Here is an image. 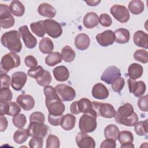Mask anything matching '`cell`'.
<instances>
[{
    "instance_id": "6da1fadb",
    "label": "cell",
    "mask_w": 148,
    "mask_h": 148,
    "mask_svg": "<svg viewBox=\"0 0 148 148\" xmlns=\"http://www.w3.org/2000/svg\"><path fill=\"white\" fill-rule=\"evenodd\" d=\"M46 97L45 105L50 115L62 116L65 111V106L58 95L55 88L51 86H46L43 88Z\"/></svg>"
},
{
    "instance_id": "7a4b0ae2",
    "label": "cell",
    "mask_w": 148,
    "mask_h": 148,
    "mask_svg": "<svg viewBox=\"0 0 148 148\" xmlns=\"http://www.w3.org/2000/svg\"><path fill=\"white\" fill-rule=\"evenodd\" d=\"M114 117L117 123L128 127L134 126L138 121L137 114L134 111L132 105L129 103L120 106Z\"/></svg>"
},
{
    "instance_id": "3957f363",
    "label": "cell",
    "mask_w": 148,
    "mask_h": 148,
    "mask_svg": "<svg viewBox=\"0 0 148 148\" xmlns=\"http://www.w3.org/2000/svg\"><path fill=\"white\" fill-rule=\"evenodd\" d=\"M2 45L10 51L19 53L22 49L20 33L16 30H12L5 32L1 36Z\"/></svg>"
},
{
    "instance_id": "277c9868",
    "label": "cell",
    "mask_w": 148,
    "mask_h": 148,
    "mask_svg": "<svg viewBox=\"0 0 148 148\" xmlns=\"http://www.w3.org/2000/svg\"><path fill=\"white\" fill-rule=\"evenodd\" d=\"M70 111L72 114H78L80 113H90L97 117L95 111L93 109L92 102L86 98L73 102L70 106Z\"/></svg>"
},
{
    "instance_id": "5b68a950",
    "label": "cell",
    "mask_w": 148,
    "mask_h": 148,
    "mask_svg": "<svg viewBox=\"0 0 148 148\" xmlns=\"http://www.w3.org/2000/svg\"><path fill=\"white\" fill-rule=\"evenodd\" d=\"M20 56L15 52L11 51L3 56L1 61V73H7L10 69L20 65Z\"/></svg>"
},
{
    "instance_id": "8992f818",
    "label": "cell",
    "mask_w": 148,
    "mask_h": 148,
    "mask_svg": "<svg viewBox=\"0 0 148 148\" xmlns=\"http://www.w3.org/2000/svg\"><path fill=\"white\" fill-rule=\"evenodd\" d=\"M96 116L90 113H84L80 118L79 127L81 132L90 133L94 131L97 126Z\"/></svg>"
},
{
    "instance_id": "52a82bcc",
    "label": "cell",
    "mask_w": 148,
    "mask_h": 148,
    "mask_svg": "<svg viewBox=\"0 0 148 148\" xmlns=\"http://www.w3.org/2000/svg\"><path fill=\"white\" fill-rule=\"evenodd\" d=\"M93 109L95 111L97 116L111 119L114 117L116 110L113 106L108 103H101L96 101L92 102Z\"/></svg>"
},
{
    "instance_id": "ba28073f",
    "label": "cell",
    "mask_w": 148,
    "mask_h": 148,
    "mask_svg": "<svg viewBox=\"0 0 148 148\" xmlns=\"http://www.w3.org/2000/svg\"><path fill=\"white\" fill-rule=\"evenodd\" d=\"M15 20L11 14L10 7L5 4H0V25L4 29L12 27L14 25Z\"/></svg>"
},
{
    "instance_id": "9c48e42d",
    "label": "cell",
    "mask_w": 148,
    "mask_h": 148,
    "mask_svg": "<svg viewBox=\"0 0 148 148\" xmlns=\"http://www.w3.org/2000/svg\"><path fill=\"white\" fill-rule=\"evenodd\" d=\"M45 32L53 38H58L62 34V29L60 24L53 19L43 20Z\"/></svg>"
},
{
    "instance_id": "30bf717a",
    "label": "cell",
    "mask_w": 148,
    "mask_h": 148,
    "mask_svg": "<svg viewBox=\"0 0 148 148\" xmlns=\"http://www.w3.org/2000/svg\"><path fill=\"white\" fill-rule=\"evenodd\" d=\"M49 127L47 125L38 122L29 123V125L27 128L28 133L29 136L39 137L44 138L47 135Z\"/></svg>"
},
{
    "instance_id": "8fae6325",
    "label": "cell",
    "mask_w": 148,
    "mask_h": 148,
    "mask_svg": "<svg viewBox=\"0 0 148 148\" xmlns=\"http://www.w3.org/2000/svg\"><path fill=\"white\" fill-rule=\"evenodd\" d=\"M110 12L116 20L121 23H125L128 21L130 15L127 8L123 5H114L110 9Z\"/></svg>"
},
{
    "instance_id": "7c38bea8",
    "label": "cell",
    "mask_w": 148,
    "mask_h": 148,
    "mask_svg": "<svg viewBox=\"0 0 148 148\" xmlns=\"http://www.w3.org/2000/svg\"><path fill=\"white\" fill-rule=\"evenodd\" d=\"M55 89L62 101H71L76 96V91L73 88L65 84H57Z\"/></svg>"
},
{
    "instance_id": "4fadbf2b",
    "label": "cell",
    "mask_w": 148,
    "mask_h": 148,
    "mask_svg": "<svg viewBox=\"0 0 148 148\" xmlns=\"http://www.w3.org/2000/svg\"><path fill=\"white\" fill-rule=\"evenodd\" d=\"M18 31L25 46L28 49H34L37 44V39L30 32L28 26L26 25L21 26Z\"/></svg>"
},
{
    "instance_id": "5bb4252c",
    "label": "cell",
    "mask_w": 148,
    "mask_h": 148,
    "mask_svg": "<svg viewBox=\"0 0 148 148\" xmlns=\"http://www.w3.org/2000/svg\"><path fill=\"white\" fill-rule=\"evenodd\" d=\"M76 143L80 148H94L95 142L94 139L84 132H79L76 136Z\"/></svg>"
},
{
    "instance_id": "9a60e30c",
    "label": "cell",
    "mask_w": 148,
    "mask_h": 148,
    "mask_svg": "<svg viewBox=\"0 0 148 148\" xmlns=\"http://www.w3.org/2000/svg\"><path fill=\"white\" fill-rule=\"evenodd\" d=\"M95 39L98 44L103 47L112 45L115 42L114 32L110 29L106 30L102 33L97 34Z\"/></svg>"
},
{
    "instance_id": "2e32d148",
    "label": "cell",
    "mask_w": 148,
    "mask_h": 148,
    "mask_svg": "<svg viewBox=\"0 0 148 148\" xmlns=\"http://www.w3.org/2000/svg\"><path fill=\"white\" fill-rule=\"evenodd\" d=\"M121 72L119 68L116 66H110L106 68L103 71L101 76V80L108 84H110L115 78L121 76Z\"/></svg>"
},
{
    "instance_id": "e0dca14e",
    "label": "cell",
    "mask_w": 148,
    "mask_h": 148,
    "mask_svg": "<svg viewBox=\"0 0 148 148\" xmlns=\"http://www.w3.org/2000/svg\"><path fill=\"white\" fill-rule=\"evenodd\" d=\"M27 80V76L23 72H16L12 75L11 86L16 91H20L24 86Z\"/></svg>"
},
{
    "instance_id": "ac0fdd59",
    "label": "cell",
    "mask_w": 148,
    "mask_h": 148,
    "mask_svg": "<svg viewBox=\"0 0 148 148\" xmlns=\"http://www.w3.org/2000/svg\"><path fill=\"white\" fill-rule=\"evenodd\" d=\"M16 102L24 110L27 111L31 110L35 106V100L29 94H22L19 95L17 97Z\"/></svg>"
},
{
    "instance_id": "d6986e66",
    "label": "cell",
    "mask_w": 148,
    "mask_h": 148,
    "mask_svg": "<svg viewBox=\"0 0 148 148\" xmlns=\"http://www.w3.org/2000/svg\"><path fill=\"white\" fill-rule=\"evenodd\" d=\"M91 93L92 97L98 99H106L109 95L108 89L101 83H98L93 86Z\"/></svg>"
},
{
    "instance_id": "ffe728a7",
    "label": "cell",
    "mask_w": 148,
    "mask_h": 148,
    "mask_svg": "<svg viewBox=\"0 0 148 148\" xmlns=\"http://www.w3.org/2000/svg\"><path fill=\"white\" fill-rule=\"evenodd\" d=\"M133 41L135 45L138 47L146 49L148 48V35L143 31L139 30L135 32Z\"/></svg>"
},
{
    "instance_id": "44dd1931",
    "label": "cell",
    "mask_w": 148,
    "mask_h": 148,
    "mask_svg": "<svg viewBox=\"0 0 148 148\" xmlns=\"http://www.w3.org/2000/svg\"><path fill=\"white\" fill-rule=\"evenodd\" d=\"M54 78L58 82H63L66 81L69 77V72L68 68L63 65L58 66L53 70Z\"/></svg>"
},
{
    "instance_id": "7402d4cb",
    "label": "cell",
    "mask_w": 148,
    "mask_h": 148,
    "mask_svg": "<svg viewBox=\"0 0 148 148\" xmlns=\"http://www.w3.org/2000/svg\"><path fill=\"white\" fill-rule=\"evenodd\" d=\"M90 44L89 36L84 33L78 34L75 39V45L76 47L80 50H84L88 48Z\"/></svg>"
},
{
    "instance_id": "603a6c76",
    "label": "cell",
    "mask_w": 148,
    "mask_h": 148,
    "mask_svg": "<svg viewBox=\"0 0 148 148\" xmlns=\"http://www.w3.org/2000/svg\"><path fill=\"white\" fill-rule=\"evenodd\" d=\"M38 12L40 16L50 18V19L53 18L56 14V9L47 3L40 4L38 8Z\"/></svg>"
},
{
    "instance_id": "cb8c5ba5",
    "label": "cell",
    "mask_w": 148,
    "mask_h": 148,
    "mask_svg": "<svg viewBox=\"0 0 148 148\" xmlns=\"http://www.w3.org/2000/svg\"><path fill=\"white\" fill-rule=\"evenodd\" d=\"M99 22V17L95 12H88L84 17L83 25L88 28L91 29L98 25Z\"/></svg>"
},
{
    "instance_id": "d4e9b609",
    "label": "cell",
    "mask_w": 148,
    "mask_h": 148,
    "mask_svg": "<svg viewBox=\"0 0 148 148\" xmlns=\"http://www.w3.org/2000/svg\"><path fill=\"white\" fill-rule=\"evenodd\" d=\"M75 123L76 117L72 114L67 113L62 116L60 122V125L64 130L69 131L75 127Z\"/></svg>"
},
{
    "instance_id": "484cf974",
    "label": "cell",
    "mask_w": 148,
    "mask_h": 148,
    "mask_svg": "<svg viewBox=\"0 0 148 148\" xmlns=\"http://www.w3.org/2000/svg\"><path fill=\"white\" fill-rule=\"evenodd\" d=\"M115 42L119 44H125L128 42L130 39V34L127 29L120 28L114 32Z\"/></svg>"
},
{
    "instance_id": "4316f807",
    "label": "cell",
    "mask_w": 148,
    "mask_h": 148,
    "mask_svg": "<svg viewBox=\"0 0 148 148\" xmlns=\"http://www.w3.org/2000/svg\"><path fill=\"white\" fill-rule=\"evenodd\" d=\"M143 69L141 65L138 63H132L128 68V75L130 78L137 79L140 77L143 74Z\"/></svg>"
},
{
    "instance_id": "83f0119b",
    "label": "cell",
    "mask_w": 148,
    "mask_h": 148,
    "mask_svg": "<svg viewBox=\"0 0 148 148\" xmlns=\"http://www.w3.org/2000/svg\"><path fill=\"white\" fill-rule=\"evenodd\" d=\"M10 9L11 13L16 17H21L25 12V7L24 5L17 0H14L10 4Z\"/></svg>"
},
{
    "instance_id": "f1b7e54d",
    "label": "cell",
    "mask_w": 148,
    "mask_h": 148,
    "mask_svg": "<svg viewBox=\"0 0 148 148\" xmlns=\"http://www.w3.org/2000/svg\"><path fill=\"white\" fill-rule=\"evenodd\" d=\"M128 8L132 14L138 15L141 14L143 12L145 5L140 0H132L128 3Z\"/></svg>"
},
{
    "instance_id": "f546056e",
    "label": "cell",
    "mask_w": 148,
    "mask_h": 148,
    "mask_svg": "<svg viewBox=\"0 0 148 148\" xmlns=\"http://www.w3.org/2000/svg\"><path fill=\"white\" fill-rule=\"evenodd\" d=\"M39 48L41 53L50 54L54 49V44L50 38H43L39 42Z\"/></svg>"
},
{
    "instance_id": "4dcf8cb0",
    "label": "cell",
    "mask_w": 148,
    "mask_h": 148,
    "mask_svg": "<svg viewBox=\"0 0 148 148\" xmlns=\"http://www.w3.org/2000/svg\"><path fill=\"white\" fill-rule=\"evenodd\" d=\"M120 131L118 127L114 124H109L104 129V136L105 138L112 139L116 141L118 139V136Z\"/></svg>"
},
{
    "instance_id": "1f68e13d",
    "label": "cell",
    "mask_w": 148,
    "mask_h": 148,
    "mask_svg": "<svg viewBox=\"0 0 148 148\" xmlns=\"http://www.w3.org/2000/svg\"><path fill=\"white\" fill-rule=\"evenodd\" d=\"M29 136L27 129L20 128L14 133L13 139L16 143L22 144L27 140Z\"/></svg>"
},
{
    "instance_id": "d6a6232c",
    "label": "cell",
    "mask_w": 148,
    "mask_h": 148,
    "mask_svg": "<svg viewBox=\"0 0 148 148\" xmlns=\"http://www.w3.org/2000/svg\"><path fill=\"white\" fill-rule=\"evenodd\" d=\"M61 57L65 62H72L76 57L75 51L69 46H64L61 50Z\"/></svg>"
},
{
    "instance_id": "836d02e7",
    "label": "cell",
    "mask_w": 148,
    "mask_h": 148,
    "mask_svg": "<svg viewBox=\"0 0 148 148\" xmlns=\"http://www.w3.org/2000/svg\"><path fill=\"white\" fill-rule=\"evenodd\" d=\"M62 62L61 55L58 52H52L45 58V63L49 66H53Z\"/></svg>"
},
{
    "instance_id": "e575fe53",
    "label": "cell",
    "mask_w": 148,
    "mask_h": 148,
    "mask_svg": "<svg viewBox=\"0 0 148 148\" xmlns=\"http://www.w3.org/2000/svg\"><path fill=\"white\" fill-rule=\"evenodd\" d=\"M30 27L32 32L37 36L42 38L45 36L46 32L43 24V20L32 23L30 24Z\"/></svg>"
},
{
    "instance_id": "d590c367",
    "label": "cell",
    "mask_w": 148,
    "mask_h": 148,
    "mask_svg": "<svg viewBox=\"0 0 148 148\" xmlns=\"http://www.w3.org/2000/svg\"><path fill=\"white\" fill-rule=\"evenodd\" d=\"M134 126L135 131L138 135L145 136L147 135L148 130L147 119H146L145 121L137 122Z\"/></svg>"
},
{
    "instance_id": "8d00e7d4",
    "label": "cell",
    "mask_w": 148,
    "mask_h": 148,
    "mask_svg": "<svg viewBox=\"0 0 148 148\" xmlns=\"http://www.w3.org/2000/svg\"><path fill=\"white\" fill-rule=\"evenodd\" d=\"M118 140L121 145L132 143L134 141L133 134L131 132L128 131H122L119 132Z\"/></svg>"
},
{
    "instance_id": "74e56055",
    "label": "cell",
    "mask_w": 148,
    "mask_h": 148,
    "mask_svg": "<svg viewBox=\"0 0 148 148\" xmlns=\"http://www.w3.org/2000/svg\"><path fill=\"white\" fill-rule=\"evenodd\" d=\"M134 59L143 64L148 62V53L146 50L143 49H138L134 53Z\"/></svg>"
},
{
    "instance_id": "f35d334b",
    "label": "cell",
    "mask_w": 148,
    "mask_h": 148,
    "mask_svg": "<svg viewBox=\"0 0 148 148\" xmlns=\"http://www.w3.org/2000/svg\"><path fill=\"white\" fill-rule=\"evenodd\" d=\"M27 119L25 116L22 113H18L14 116L12 118V123L14 125L18 128H22L26 124Z\"/></svg>"
},
{
    "instance_id": "ab89813d",
    "label": "cell",
    "mask_w": 148,
    "mask_h": 148,
    "mask_svg": "<svg viewBox=\"0 0 148 148\" xmlns=\"http://www.w3.org/2000/svg\"><path fill=\"white\" fill-rule=\"evenodd\" d=\"M37 83L41 86H48L52 80V77L50 73L48 71H45L43 74L39 78L35 79Z\"/></svg>"
},
{
    "instance_id": "60d3db41",
    "label": "cell",
    "mask_w": 148,
    "mask_h": 148,
    "mask_svg": "<svg viewBox=\"0 0 148 148\" xmlns=\"http://www.w3.org/2000/svg\"><path fill=\"white\" fill-rule=\"evenodd\" d=\"M12 92L9 87L1 88L0 90V101L9 102L12 99Z\"/></svg>"
},
{
    "instance_id": "b9f144b4",
    "label": "cell",
    "mask_w": 148,
    "mask_h": 148,
    "mask_svg": "<svg viewBox=\"0 0 148 148\" xmlns=\"http://www.w3.org/2000/svg\"><path fill=\"white\" fill-rule=\"evenodd\" d=\"M60 146L59 138L54 135H49L46 140V148H58Z\"/></svg>"
},
{
    "instance_id": "7bdbcfd3",
    "label": "cell",
    "mask_w": 148,
    "mask_h": 148,
    "mask_svg": "<svg viewBox=\"0 0 148 148\" xmlns=\"http://www.w3.org/2000/svg\"><path fill=\"white\" fill-rule=\"evenodd\" d=\"M112 88L115 92H120L124 87L125 84V80L124 78L121 76L115 78L111 83Z\"/></svg>"
},
{
    "instance_id": "ee69618b",
    "label": "cell",
    "mask_w": 148,
    "mask_h": 148,
    "mask_svg": "<svg viewBox=\"0 0 148 148\" xmlns=\"http://www.w3.org/2000/svg\"><path fill=\"white\" fill-rule=\"evenodd\" d=\"M45 70L41 66H37L35 68H31L27 72V74L31 77L35 79L40 77L44 73Z\"/></svg>"
},
{
    "instance_id": "f6af8a7d",
    "label": "cell",
    "mask_w": 148,
    "mask_h": 148,
    "mask_svg": "<svg viewBox=\"0 0 148 148\" xmlns=\"http://www.w3.org/2000/svg\"><path fill=\"white\" fill-rule=\"evenodd\" d=\"M21 112L20 106L15 102H9V109L8 114L10 116H14Z\"/></svg>"
},
{
    "instance_id": "bcb514c9",
    "label": "cell",
    "mask_w": 148,
    "mask_h": 148,
    "mask_svg": "<svg viewBox=\"0 0 148 148\" xmlns=\"http://www.w3.org/2000/svg\"><path fill=\"white\" fill-rule=\"evenodd\" d=\"M45 120V117L43 113L40 112H35L30 114L29 123L38 122L43 123Z\"/></svg>"
},
{
    "instance_id": "7dc6e473",
    "label": "cell",
    "mask_w": 148,
    "mask_h": 148,
    "mask_svg": "<svg viewBox=\"0 0 148 148\" xmlns=\"http://www.w3.org/2000/svg\"><path fill=\"white\" fill-rule=\"evenodd\" d=\"M99 22L102 26L108 27L112 25V20L109 14L106 13H102L99 16Z\"/></svg>"
},
{
    "instance_id": "c3c4849f",
    "label": "cell",
    "mask_w": 148,
    "mask_h": 148,
    "mask_svg": "<svg viewBox=\"0 0 148 148\" xmlns=\"http://www.w3.org/2000/svg\"><path fill=\"white\" fill-rule=\"evenodd\" d=\"M148 98L147 95L140 97L138 100V106L139 109L143 112H147L148 111Z\"/></svg>"
},
{
    "instance_id": "681fc988",
    "label": "cell",
    "mask_w": 148,
    "mask_h": 148,
    "mask_svg": "<svg viewBox=\"0 0 148 148\" xmlns=\"http://www.w3.org/2000/svg\"><path fill=\"white\" fill-rule=\"evenodd\" d=\"M43 138L32 137L29 142V146L31 148H42L43 147Z\"/></svg>"
},
{
    "instance_id": "f907efd6",
    "label": "cell",
    "mask_w": 148,
    "mask_h": 148,
    "mask_svg": "<svg viewBox=\"0 0 148 148\" xmlns=\"http://www.w3.org/2000/svg\"><path fill=\"white\" fill-rule=\"evenodd\" d=\"M24 62L25 65L27 67H29L30 68H33L38 65V61L35 58V57L31 55L27 56L25 57V60H24Z\"/></svg>"
},
{
    "instance_id": "816d5d0a",
    "label": "cell",
    "mask_w": 148,
    "mask_h": 148,
    "mask_svg": "<svg viewBox=\"0 0 148 148\" xmlns=\"http://www.w3.org/2000/svg\"><path fill=\"white\" fill-rule=\"evenodd\" d=\"M10 84V77L6 73H1V88L9 87Z\"/></svg>"
},
{
    "instance_id": "f5cc1de1",
    "label": "cell",
    "mask_w": 148,
    "mask_h": 148,
    "mask_svg": "<svg viewBox=\"0 0 148 148\" xmlns=\"http://www.w3.org/2000/svg\"><path fill=\"white\" fill-rule=\"evenodd\" d=\"M116 146V141L112 139L106 138L100 145V148H114Z\"/></svg>"
},
{
    "instance_id": "db71d44e",
    "label": "cell",
    "mask_w": 148,
    "mask_h": 148,
    "mask_svg": "<svg viewBox=\"0 0 148 148\" xmlns=\"http://www.w3.org/2000/svg\"><path fill=\"white\" fill-rule=\"evenodd\" d=\"M146 86L145 83L143 81H139V85L137 90L134 94L136 97H140L145 92Z\"/></svg>"
},
{
    "instance_id": "11a10c76",
    "label": "cell",
    "mask_w": 148,
    "mask_h": 148,
    "mask_svg": "<svg viewBox=\"0 0 148 148\" xmlns=\"http://www.w3.org/2000/svg\"><path fill=\"white\" fill-rule=\"evenodd\" d=\"M62 116H54L49 114L48 116V121L49 123L53 125V126H58L60 125L61 120L62 118Z\"/></svg>"
},
{
    "instance_id": "9f6ffc18",
    "label": "cell",
    "mask_w": 148,
    "mask_h": 148,
    "mask_svg": "<svg viewBox=\"0 0 148 148\" xmlns=\"http://www.w3.org/2000/svg\"><path fill=\"white\" fill-rule=\"evenodd\" d=\"M8 123L7 119L3 114H0V131H4L8 127Z\"/></svg>"
},
{
    "instance_id": "6f0895ef",
    "label": "cell",
    "mask_w": 148,
    "mask_h": 148,
    "mask_svg": "<svg viewBox=\"0 0 148 148\" xmlns=\"http://www.w3.org/2000/svg\"><path fill=\"white\" fill-rule=\"evenodd\" d=\"M9 102L0 101V114H8Z\"/></svg>"
},
{
    "instance_id": "680465c9",
    "label": "cell",
    "mask_w": 148,
    "mask_h": 148,
    "mask_svg": "<svg viewBox=\"0 0 148 148\" xmlns=\"http://www.w3.org/2000/svg\"><path fill=\"white\" fill-rule=\"evenodd\" d=\"M86 3L91 6H95L97 5H98L100 2L101 1H85Z\"/></svg>"
},
{
    "instance_id": "91938a15",
    "label": "cell",
    "mask_w": 148,
    "mask_h": 148,
    "mask_svg": "<svg viewBox=\"0 0 148 148\" xmlns=\"http://www.w3.org/2000/svg\"><path fill=\"white\" fill-rule=\"evenodd\" d=\"M121 148H134V145L132 143H128L121 145Z\"/></svg>"
}]
</instances>
